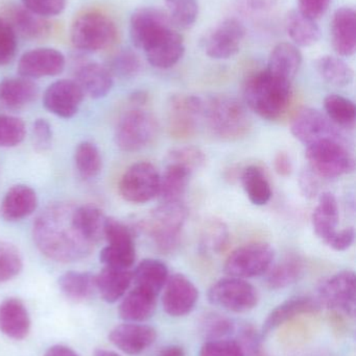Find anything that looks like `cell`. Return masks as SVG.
Listing matches in <instances>:
<instances>
[{
    "label": "cell",
    "mask_w": 356,
    "mask_h": 356,
    "mask_svg": "<svg viewBox=\"0 0 356 356\" xmlns=\"http://www.w3.org/2000/svg\"><path fill=\"white\" fill-rule=\"evenodd\" d=\"M142 50L154 68L164 70L180 62L185 54V45L182 35L171 26L157 33Z\"/></svg>",
    "instance_id": "obj_15"
},
{
    "label": "cell",
    "mask_w": 356,
    "mask_h": 356,
    "mask_svg": "<svg viewBox=\"0 0 356 356\" xmlns=\"http://www.w3.org/2000/svg\"><path fill=\"white\" fill-rule=\"evenodd\" d=\"M31 319L22 301L8 298L0 303V332L13 340L20 341L29 336Z\"/></svg>",
    "instance_id": "obj_24"
},
{
    "label": "cell",
    "mask_w": 356,
    "mask_h": 356,
    "mask_svg": "<svg viewBox=\"0 0 356 356\" xmlns=\"http://www.w3.org/2000/svg\"><path fill=\"white\" fill-rule=\"evenodd\" d=\"M274 168L280 177H290L293 172V163L290 156L286 152H278L274 159Z\"/></svg>",
    "instance_id": "obj_58"
},
{
    "label": "cell",
    "mask_w": 356,
    "mask_h": 356,
    "mask_svg": "<svg viewBox=\"0 0 356 356\" xmlns=\"http://www.w3.org/2000/svg\"><path fill=\"white\" fill-rule=\"evenodd\" d=\"M167 15L171 24L178 29H189L199 16L196 0H165Z\"/></svg>",
    "instance_id": "obj_42"
},
{
    "label": "cell",
    "mask_w": 356,
    "mask_h": 356,
    "mask_svg": "<svg viewBox=\"0 0 356 356\" xmlns=\"http://www.w3.org/2000/svg\"><path fill=\"white\" fill-rule=\"evenodd\" d=\"M38 207L37 194L31 186L17 184L6 192L2 199V217L6 221H19L31 216Z\"/></svg>",
    "instance_id": "obj_26"
},
{
    "label": "cell",
    "mask_w": 356,
    "mask_h": 356,
    "mask_svg": "<svg viewBox=\"0 0 356 356\" xmlns=\"http://www.w3.org/2000/svg\"><path fill=\"white\" fill-rule=\"evenodd\" d=\"M318 302L327 309L355 318L356 277L350 270L339 272L326 280L318 291Z\"/></svg>",
    "instance_id": "obj_12"
},
{
    "label": "cell",
    "mask_w": 356,
    "mask_h": 356,
    "mask_svg": "<svg viewBox=\"0 0 356 356\" xmlns=\"http://www.w3.org/2000/svg\"><path fill=\"white\" fill-rule=\"evenodd\" d=\"M158 122L154 115L141 108L127 111L115 129V143L125 152H136L148 147L158 135Z\"/></svg>",
    "instance_id": "obj_7"
},
{
    "label": "cell",
    "mask_w": 356,
    "mask_h": 356,
    "mask_svg": "<svg viewBox=\"0 0 356 356\" xmlns=\"http://www.w3.org/2000/svg\"><path fill=\"white\" fill-rule=\"evenodd\" d=\"M167 164H177L188 169L192 173L203 168L206 163V156L200 148L194 146H182L173 148L167 154Z\"/></svg>",
    "instance_id": "obj_47"
},
{
    "label": "cell",
    "mask_w": 356,
    "mask_h": 356,
    "mask_svg": "<svg viewBox=\"0 0 356 356\" xmlns=\"http://www.w3.org/2000/svg\"><path fill=\"white\" fill-rule=\"evenodd\" d=\"M100 259L105 267L130 270L135 263V244H108L100 251Z\"/></svg>",
    "instance_id": "obj_44"
},
{
    "label": "cell",
    "mask_w": 356,
    "mask_h": 356,
    "mask_svg": "<svg viewBox=\"0 0 356 356\" xmlns=\"http://www.w3.org/2000/svg\"><path fill=\"white\" fill-rule=\"evenodd\" d=\"M22 268V257L18 249L10 243L0 241V282L16 277Z\"/></svg>",
    "instance_id": "obj_48"
},
{
    "label": "cell",
    "mask_w": 356,
    "mask_h": 356,
    "mask_svg": "<svg viewBox=\"0 0 356 356\" xmlns=\"http://www.w3.org/2000/svg\"><path fill=\"white\" fill-rule=\"evenodd\" d=\"M355 230L353 227L336 230V234L326 243L327 246L336 251H346L355 243Z\"/></svg>",
    "instance_id": "obj_56"
},
{
    "label": "cell",
    "mask_w": 356,
    "mask_h": 356,
    "mask_svg": "<svg viewBox=\"0 0 356 356\" xmlns=\"http://www.w3.org/2000/svg\"><path fill=\"white\" fill-rule=\"evenodd\" d=\"M173 25L164 10L152 6L139 8L130 19V37L134 46L142 50L157 33Z\"/></svg>",
    "instance_id": "obj_20"
},
{
    "label": "cell",
    "mask_w": 356,
    "mask_h": 356,
    "mask_svg": "<svg viewBox=\"0 0 356 356\" xmlns=\"http://www.w3.org/2000/svg\"><path fill=\"white\" fill-rule=\"evenodd\" d=\"M203 120L209 131L222 141H238L247 137L252 121L242 102L229 96H215L204 100Z\"/></svg>",
    "instance_id": "obj_3"
},
{
    "label": "cell",
    "mask_w": 356,
    "mask_h": 356,
    "mask_svg": "<svg viewBox=\"0 0 356 356\" xmlns=\"http://www.w3.org/2000/svg\"><path fill=\"white\" fill-rule=\"evenodd\" d=\"M194 173L177 164H167L164 172L160 175L159 195L162 202L181 201L187 190Z\"/></svg>",
    "instance_id": "obj_34"
},
{
    "label": "cell",
    "mask_w": 356,
    "mask_h": 356,
    "mask_svg": "<svg viewBox=\"0 0 356 356\" xmlns=\"http://www.w3.org/2000/svg\"><path fill=\"white\" fill-rule=\"evenodd\" d=\"M286 29L297 47H309L321 39V29L316 20L304 16L298 10H292L286 16Z\"/></svg>",
    "instance_id": "obj_32"
},
{
    "label": "cell",
    "mask_w": 356,
    "mask_h": 356,
    "mask_svg": "<svg viewBox=\"0 0 356 356\" xmlns=\"http://www.w3.org/2000/svg\"><path fill=\"white\" fill-rule=\"evenodd\" d=\"M311 222L314 232L325 244L336 234L340 223V211L336 197L332 193L324 192L320 195Z\"/></svg>",
    "instance_id": "obj_28"
},
{
    "label": "cell",
    "mask_w": 356,
    "mask_h": 356,
    "mask_svg": "<svg viewBox=\"0 0 356 356\" xmlns=\"http://www.w3.org/2000/svg\"><path fill=\"white\" fill-rule=\"evenodd\" d=\"M302 65V54L299 47L288 42L277 44L270 54L265 70L274 76L293 83Z\"/></svg>",
    "instance_id": "obj_25"
},
{
    "label": "cell",
    "mask_w": 356,
    "mask_h": 356,
    "mask_svg": "<svg viewBox=\"0 0 356 356\" xmlns=\"http://www.w3.org/2000/svg\"><path fill=\"white\" fill-rule=\"evenodd\" d=\"M199 356H246V353L238 341L219 339L207 341Z\"/></svg>",
    "instance_id": "obj_50"
},
{
    "label": "cell",
    "mask_w": 356,
    "mask_h": 356,
    "mask_svg": "<svg viewBox=\"0 0 356 356\" xmlns=\"http://www.w3.org/2000/svg\"><path fill=\"white\" fill-rule=\"evenodd\" d=\"M39 88L33 79L10 77L0 81V104L10 108H20L37 98Z\"/></svg>",
    "instance_id": "obj_31"
},
{
    "label": "cell",
    "mask_w": 356,
    "mask_h": 356,
    "mask_svg": "<svg viewBox=\"0 0 356 356\" xmlns=\"http://www.w3.org/2000/svg\"><path fill=\"white\" fill-rule=\"evenodd\" d=\"M66 3V0H21L27 10L45 19L62 14Z\"/></svg>",
    "instance_id": "obj_53"
},
{
    "label": "cell",
    "mask_w": 356,
    "mask_h": 356,
    "mask_svg": "<svg viewBox=\"0 0 356 356\" xmlns=\"http://www.w3.org/2000/svg\"><path fill=\"white\" fill-rule=\"evenodd\" d=\"M275 251L265 242H252L236 248L226 259L224 271L231 277H257L268 273L273 265Z\"/></svg>",
    "instance_id": "obj_8"
},
{
    "label": "cell",
    "mask_w": 356,
    "mask_h": 356,
    "mask_svg": "<svg viewBox=\"0 0 356 356\" xmlns=\"http://www.w3.org/2000/svg\"><path fill=\"white\" fill-rule=\"evenodd\" d=\"M65 56L54 48H36L25 52L18 63L19 75L25 79L56 76L65 68Z\"/></svg>",
    "instance_id": "obj_18"
},
{
    "label": "cell",
    "mask_w": 356,
    "mask_h": 356,
    "mask_svg": "<svg viewBox=\"0 0 356 356\" xmlns=\"http://www.w3.org/2000/svg\"><path fill=\"white\" fill-rule=\"evenodd\" d=\"M75 205L58 202L48 205L33 222L37 248L52 261L72 263L91 254L94 245L82 234L75 218Z\"/></svg>",
    "instance_id": "obj_1"
},
{
    "label": "cell",
    "mask_w": 356,
    "mask_h": 356,
    "mask_svg": "<svg viewBox=\"0 0 356 356\" xmlns=\"http://www.w3.org/2000/svg\"><path fill=\"white\" fill-rule=\"evenodd\" d=\"M0 17L14 29L17 35L29 40L43 39L49 33V22L33 14L22 4L6 2L0 6Z\"/></svg>",
    "instance_id": "obj_19"
},
{
    "label": "cell",
    "mask_w": 356,
    "mask_h": 356,
    "mask_svg": "<svg viewBox=\"0 0 356 356\" xmlns=\"http://www.w3.org/2000/svg\"><path fill=\"white\" fill-rule=\"evenodd\" d=\"M208 300L215 307L231 313L242 314L252 311L258 305L256 289L242 278H222L210 286Z\"/></svg>",
    "instance_id": "obj_9"
},
{
    "label": "cell",
    "mask_w": 356,
    "mask_h": 356,
    "mask_svg": "<svg viewBox=\"0 0 356 356\" xmlns=\"http://www.w3.org/2000/svg\"><path fill=\"white\" fill-rule=\"evenodd\" d=\"M325 115L339 129H353L356 123L355 104L348 98L330 94L324 99Z\"/></svg>",
    "instance_id": "obj_40"
},
{
    "label": "cell",
    "mask_w": 356,
    "mask_h": 356,
    "mask_svg": "<svg viewBox=\"0 0 356 356\" xmlns=\"http://www.w3.org/2000/svg\"><path fill=\"white\" fill-rule=\"evenodd\" d=\"M254 356H265V355H263V353H261H261H257V355H255Z\"/></svg>",
    "instance_id": "obj_64"
},
{
    "label": "cell",
    "mask_w": 356,
    "mask_h": 356,
    "mask_svg": "<svg viewBox=\"0 0 356 356\" xmlns=\"http://www.w3.org/2000/svg\"><path fill=\"white\" fill-rule=\"evenodd\" d=\"M317 175L311 170H305L300 177V186L305 196L313 198L318 194L319 184H318Z\"/></svg>",
    "instance_id": "obj_57"
},
{
    "label": "cell",
    "mask_w": 356,
    "mask_h": 356,
    "mask_svg": "<svg viewBox=\"0 0 356 356\" xmlns=\"http://www.w3.org/2000/svg\"><path fill=\"white\" fill-rule=\"evenodd\" d=\"M157 332L152 326L125 323L116 326L109 334V340L115 347L129 355H137L154 344Z\"/></svg>",
    "instance_id": "obj_21"
},
{
    "label": "cell",
    "mask_w": 356,
    "mask_h": 356,
    "mask_svg": "<svg viewBox=\"0 0 356 356\" xmlns=\"http://www.w3.org/2000/svg\"><path fill=\"white\" fill-rule=\"evenodd\" d=\"M163 289L162 305L167 315L179 318L192 313L199 300V290L189 278L173 274Z\"/></svg>",
    "instance_id": "obj_16"
},
{
    "label": "cell",
    "mask_w": 356,
    "mask_h": 356,
    "mask_svg": "<svg viewBox=\"0 0 356 356\" xmlns=\"http://www.w3.org/2000/svg\"><path fill=\"white\" fill-rule=\"evenodd\" d=\"M44 356H79L72 349L69 348L67 346H63V345H56V346L50 347L47 351H46Z\"/></svg>",
    "instance_id": "obj_60"
},
{
    "label": "cell",
    "mask_w": 356,
    "mask_h": 356,
    "mask_svg": "<svg viewBox=\"0 0 356 356\" xmlns=\"http://www.w3.org/2000/svg\"><path fill=\"white\" fill-rule=\"evenodd\" d=\"M116 38V25L110 17L102 13H84L71 25V43L82 51L106 49L114 43Z\"/></svg>",
    "instance_id": "obj_6"
},
{
    "label": "cell",
    "mask_w": 356,
    "mask_h": 356,
    "mask_svg": "<svg viewBox=\"0 0 356 356\" xmlns=\"http://www.w3.org/2000/svg\"><path fill=\"white\" fill-rule=\"evenodd\" d=\"M107 68L113 77L133 79L140 72L141 62L133 50L123 49L112 56Z\"/></svg>",
    "instance_id": "obj_46"
},
{
    "label": "cell",
    "mask_w": 356,
    "mask_h": 356,
    "mask_svg": "<svg viewBox=\"0 0 356 356\" xmlns=\"http://www.w3.org/2000/svg\"><path fill=\"white\" fill-rule=\"evenodd\" d=\"M59 286L67 298L82 302L91 298L95 292V276L88 272H66L59 278Z\"/></svg>",
    "instance_id": "obj_36"
},
{
    "label": "cell",
    "mask_w": 356,
    "mask_h": 356,
    "mask_svg": "<svg viewBox=\"0 0 356 356\" xmlns=\"http://www.w3.org/2000/svg\"><path fill=\"white\" fill-rule=\"evenodd\" d=\"M305 158L318 177L334 179L355 171V162L346 140H324L307 146Z\"/></svg>",
    "instance_id": "obj_5"
},
{
    "label": "cell",
    "mask_w": 356,
    "mask_h": 356,
    "mask_svg": "<svg viewBox=\"0 0 356 356\" xmlns=\"http://www.w3.org/2000/svg\"><path fill=\"white\" fill-rule=\"evenodd\" d=\"M132 104H135L136 108H141L148 100V93L144 91L134 92L130 97Z\"/></svg>",
    "instance_id": "obj_61"
},
{
    "label": "cell",
    "mask_w": 356,
    "mask_h": 356,
    "mask_svg": "<svg viewBox=\"0 0 356 356\" xmlns=\"http://www.w3.org/2000/svg\"><path fill=\"white\" fill-rule=\"evenodd\" d=\"M204 100L194 95L178 94L169 99L167 108V129L178 140L190 139L198 131L203 120Z\"/></svg>",
    "instance_id": "obj_10"
},
{
    "label": "cell",
    "mask_w": 356,
    "mask_h": 356,
    "mask_svg": "<svg viewBox=\"0 0 356 356\" xmlns=\"http://www.w3.org/2000/svg\"><path fill=\"white\" fill-rule=\"evenodd\" d=\"M187 217V207L182 201L162 202L144 221V229L153 238L158 250L171 253L179 245Z\"/></svg>",
    "instance_id": "obj_4"
},
{
    "label": "cell",
    "mask_w": 356,
    "mask_h": 356,
    "mask_svg": "<svg viewBox=\"0 0 356 356\" xmlns=\"http://www.w3.org/2000/svg\"><path fill=\"white\" fill-rule=\"evenodd\" d=\"M75 218L82 234L95 246L104 238L105 217L102 211L92 205L75 207Z\"/></svg>",
    "instance_id": "obj_39"
},
{
    "label": "cell",
    "mask_w": 356,
    "mask_h": 356,
    "mask_svg": "<svg viewBox=\"0 0 356 356\" xmlns=\"http://www.w3.org/2000/svg\"><path fill=\"white\" fill-rule=\"evenodd\" d=\"M244 96L246 104L255 114L265 120L277 121L290 110L292 83L274 76L265 69L247 79Z\"/></svg>",
    "instance_id": "obj_2"
},
{
    "label": "cell",
    "mask_w": 356,
    "mask_h": 356,
    "mask_svg": "<svg viewBox=\"0 0 356 356\" xmlns=\"http://www.w3.org/2000/svg\"><path fill=\"white\" fill-rule=\"evenodd\" d=\"M94 356H121L117 353H113V351L105 350V349H98L94 353Z\"/></svg>",
    "instance_id": "obj_63"
},
{
    "label": "cell",
    "mask_w": 356,
    "mask_h": 356,
    "mask_svg": "<svg viewBox=\"0 0 356 356\" xmlns=\"http://www.w3.org/2000/svg\"><path fill=\"white\" fill-rule=\"evenodd\" d=\"M17 33L10 24L0 17V66L10 64L16 56Z\"/></svg>",
    "instance_id": "obj_51"
},
{
    "label": "cell",
    "mask_w": 356,
    "mask_h": 356,
    "mask_svg": "<svg viewBox=\"0 0 356 356\" xmlns=\"http://www.w3.org/2000/svg\"><path fill=\"white\" fill-rule=\"evenodd\" d=\"M291 131L305 146L324 140H345L340 129L325 114L311 108L296 113L291 122Z\"/></svg>",
    "instance_id": "obj_14"
},
{
    "label": "cell",
    "mask_w": 356,
    "mask_h": 356,
    "mask_svg": "<svg viewBox=\"0 0 356 356\" xmlns=\"http://www.w3.org/2000/svg\"><path fill=\"white\" fill-rule=\"evenodd\" d=\"M159 356H185V350L178 345H171L163 348Z\"/></svg>",
    "instance_id": "obj_62"
},
{
    "label": "cell",
    "mask_w": 356,
    "mask_h": 356,
    "mask_svg": "<svg viewBox=\"0 0 356 356\" xmlns=\"http://www.w3.org/2000/svg\"><path fill=\"white\" fill-rule=\"evenodd\" d=\"M332 42L334 51L340 56H353L356 50V13L353 8H339L332 20Z\"/></svg>",
    "instance_id": "obj_22"
},
{
    "label": "cell",
    "mask_w": 356,
    "mask_h": 356,
    "mask_svg": "<svg viewBox=\"0 0 356 356\" xmlns=\"http://www.w3.org/2000/svg\"><path fill=\"white\" fill-rule=\"evenodd\" d=\"M75 162L79 175L85 179L98 177L102 170V162L100 150L91 142H82L77 145Z\"/></svg>",
    "instance_id": "obj_41"
},
{
    "label": "cell",
    "mask_w": 356,
    "mask_h": 356,
    "mask_svg": "<svg viewBox=\"0 0 356 356\" xmlns=\"http://www.w3.org/2000/svg\"><path fill=\"white\" fill-rule=\"evenodd\" d=\"M332 0H298L299 12L317 21L327 12Z\"/></svg>",
    "instance_id": "obj_54"
},
{
    "label": "cell",
    "mask_w": 356,
    "mask_h": 356,
    "mask_svg": "<svg viewBox=\"0 0 356 356\" xmlns=\"http://www.w3.org/2000/svg\"><path fill=\"white\" fill-rule=\"evenodd\" d=\"M26 135L24 122L21 119L8 115H0V147L18 146Z\"/></svg>",
    "instance_id": "obj_49"
},
{
    "label": "cell",
    "mask_w": 356,
    "mask_h": 356,
    "mask_svg": "<svg viewBox=\"0 0 356 356\" xmlns=\"http://www.w3.org/2000/svg\"><path fill=\"white\" fill-rule=\"evenodd\" d=\"M133 282V273L130 270L105 267L95 276L96 290L102 300L114 303L125 296Z\"/></svg>",
    "instance_id": "obj_30"
},
{
    "label": "cell",
    "mask_w": 356,
    "mask_h": 356,
    "mask_svg": "<svg viewBox=\"0 0 356 356\" xmlns=\"http://www.w3.org/2000/svg\"><path fill=\"white\" fill-rule=\"evenodd\" d=\"M242 188L248 196L249 200L257 207L267 204L272 198V186L261 167H247L242 173Z\"/></svg>",
    "instance_id": "obj_37"
},
{
    "label": "cell",
    "mask_w": 356,
    "mask_h": 356,
    "mask_svg": "<svg viewBox=\"0 0 356 356\" xmlns=\"http://www.w3.org/2000/svg\"><path fill=\"white\" fill-rule=\"evenodd\" d=\"M229 230L221 220H211L205 224L201 234L200 249L205 253H219L227 246Z\"/></svg>",
    "instance_id": "obj_43"
},
{
    "label": "cell",
    "mask_w": 356,
    "mask_h": 356,
    "mask_svg": "<svg viewBox=\"0 0 356 356\" xmlns=\"http://www.w3.org/2000/svg\"><path fill=\"white\" fill-rule=\"evenodd\" d=\"M75 81L84 94L94 99L108 95L113 87V75L107 66L98 63H86L79 66L75 72Z\"/></svg>",
    "instance_id": "obj_27"
},
{
    "label": "cell",
    "mask_w": 356,
    "mask_h": 356,
    "mask_svg": "<svg viewBox=\"0 0 356 356\" xmlns=\"http://www.w3.org/2000/svg\"><path fill=\"white\" fill-rule=\"evenodd\" d=\"M158 295L135 286L119 305L118 314L121 319L131 323H139L150 319L154 315Z\"/></svg>",
    "instance_id": "obj_29"
},
{
    "label": "cell",
    "mask_w": 356,
    "mask_h": 356,
    "mask_svg": "<svg viewBox=\"0 0 356 356\" xmlns=\"http://www.w3.org/2000/svg\"><path fill=\"white\" fill-rule=\"evenodd\" d=\"M315 67L320 76L334 87H347L355 79L353 69L339 56H320L315 62Z\"/></svg>",
    "instance_id": "obj_38"
},
{
    "label": "cell",
    "mask_w": 356,
    "mask_h": 356,
    "mask_svg": "<svg viewBox=\"0 0 356 356\" xmlns=\"http://www.w3.org/2000/svg\"><path fill=\"white\" fill-rule=\"evenodd\" d=\"M280 0H242L244 6L251 12L265 13L275 8Z\"/></svg>",
    "instance_id": "obj_59"
},
{
    "label": "cell",
    "mask_w": 356,
    "mask_h": 356,
    "mask_svg": "<svg viewBox=\"0 0 356 356\" xmlns=\"http://www.w3.org/2000/svg\"><path fill=\"white\" fill-rule=\"evenodd\" d=\"M200 332L207 341L225 339L235 330V324L226 316L209 313L200 320Z\"/></svg>",
    "instance_id": "obj_45"
},
{
    "label": "cell",
    "mask_w": 356,
    "mask_h": 356,
    "mask_svg": "<svg viewBox=\"0 0 356 356\" xmlns=\"http://www.w3.org/2000/svg\"><path fill=\"white\" fill-rule=\"evenodd\" d=\"M119 193L127 202L142 204L156 198L160 188V173L148 162H138L125 170L119 180Z\"/></svg>",
    "instance_id": "obj_11"
},
{
    "label": "cell",
    "mask_w": 356,
    "mask_h": 356,
    "mask_svg": "<svg viewBox=\"0 0 356 356\" xmlns=\"http://www.w3.org/2000/svg\"><path fill=\"white\" fill-rule=\"evenodd\" d=\"M320 303L311 297L299 296L288 299L276 307L268 316L263 323V334H270L276 328L292 321L300 316L311 315L320 311Z\"/></svg>",
    "instance_id": "obj_23"
},
{
    "label": "cell",
    "mask_w": 356,
    "mask_h": 356,
    "mask_svg": "<svg viewBox=\"0 0 356 356\" xmlns=\"http://www.w3.org/2000/svg\"><path fill=\"white\" fill-rule=\"evenodd\" d=\"M104 238L108 244H135L133 230L127 224L114 218H106Z\"/></svg>",
    "instance_id": "obj_52"
},
{
    "label": "cell",
    "mask_w": 356,
    "mask_h": 356,
    "mask_svg": "<svg viewBox=\"0 0 356 356\" xmlns=\"http://www.w3.org/2000/svg\"><path fill=\"white\" fill-rule=\"evenodd\" d=\"M33 133L36 147L40 150L47 149L52 140V129L49 122L45 119H37L33 122Z\"/></svg>",
    "instance_id": "obj_55"
},
{
    "label": "cell",
    "mask_w": 356,
    "mask_h": 356,
    "mask_svg": "<svg viewBox=\"0 0 356 356\" xmlns=\"http://www.w3.org/2000/svg\"><path fill=\"white\" fill-rule=\"evenodd\" d=\"M246 37V27L235 18H227L204 35L202 47L209 58L228 60L238 54Z\"/></svg>",
    "instance_id": "obj_13"
},
{
    "label": "cell",
    "mask_w": 356,
    "mask_h": 356,
    "mask_svg": "<svg viewBox=\"0 0 356 356\" xmlns=\"http://www.w3.org/2000/svg\"><path fill=\"white\" fill-rule=\"evenodd\" d=\"M167 266L160 259H146L140 261L133 272L135 286L158 295L169 280Z\"/></svg>",
    "instance_id": "obj_33"
},
{
    "label": "cell",
    "mask_w": 356,
    "mask_h": 356,
    "mask_svg": "<svg viewBox=\"0 0 356 356\" xmlns=\"http://www.w3.org/2000/svg\"><path fill=\"white\" fill-rule=\"evenodd\" d=\"M83 90L72 79H60L46 89L43 104L46 110L61 118H72L83 102Z\"/></svg>",
    "instance_id": "obj_17"
},
{
    "label": "cell",
    "mask_w": 356,
    "mask_h": 356,
    "mask_svg": "<svg viewBox=\"0 0 356 356\" xmlns=\"http://www.w3.org/2000/svg\"><path fill=\"white\" fill-rule=\"evenodd\" d=\"M304 272V263L299 255L291 254L268 271L267 284L272 290H282L296 284Z\"/></svg>",
    "instance_id": "obj_35"
}]
</instances>
